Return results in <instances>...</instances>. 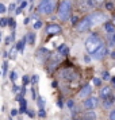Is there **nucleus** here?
I'll return each mask as SVG.
<instances>
[{"mask_svg":"<svg viewBox=\"0 0 115 120\" xmlns=\"http://www.w3.org/2000/svg\"><path fill=\"white\" fill-rule=\"evenodd\" d=\"M103 41L99 38V35H96V34H92V35H89L88 37V39L85 41V49H87V51L89 53V54H95L96 51H98L102 46H103Z\"/></svg>","mask_w":115,"mask_h":120,"instance_id":"1","label":"nucleus"},{"mask_svg":"<svg viewBox=\"0 0 115 120\" xmlns=\"http://www.w3.org/2000/svg\"><path fill=\"white\" fill-rule=\"evenodd\" d=\"M57 8V0H41L38 4V12L44 15L53 14Z\"/></svg>","mask_w":115,"mask_h":120,"instance_id":"2","label":"nucleus"},{"mask_svg":"<svg viewBox=\"0 0 115 120\" xmlns=\"http://www.w3.org/2000/svg\"><path fill=\"white\" fill-rule=\"evenodd\" d=\"M71 10H72V1L71 0H62L60 7H58V19L65 22L71 16Z\"/></svg>","mask_w":115,"mask_h":120,"instance_id":"3","label":"nucleus"},{"mask_svg":"<svg viewBox=\"0 0 115 120\" xmlns=\"http://www.w3.org/2000/svg\"><path fill=\"white\" fill-rule=\"evenodd\" d=\"M88 20L91 23V27L92 26H99V24H102L107 20V16L104 15L103 12H93L91 15H88Z\"/></svg>","mask_w":115,"mask_h":120,"instance_id":"4","label":"nucleus"},{"mask_svg":"<svg viewBox=\"0 0 115 120\" xmlns=\"http://www.w3.org/2000/svg\"><path fill=\"white\" fill-rule=\"evenodd\" d=\"M60 77L61 78H64V80H69V81H72V80H76L77 78V74L72 70V69H62V70L60 71Z\"/></svg>","mask_w":115,"mask_h":120,"instance_id":"5","label":"nucleus"},{"mask_svg":"<svg viewBox=\"0 0 115 120\" xmlns=\"http://www.w3.org/2000/svg\"><path fill=\"white\" fill-rule=\"evenodd\" d=\"M91 27V23H89V20H88V18L85 16L84 19H81L80 22L76 24V30L77 31H85L87 28Z\"/></svg>","mask_w":115,"mask_h":120,"instance_id":"6","label":"nucleus"},{"mask_svg":"<svg viewBox=\"0 0 115 120\" xmlns=\"http://www.w3.org/2000/svg\"><path fill=\"white\" fill-rule=\"evenodd\" d=\"M84 108H87V109H92L95 108L96 105H98V98L96 97H88L84 100Z\"/></svg>","mask_w":115,"mask_h":120,"instance_id":"7","label":"nucleus"},{"mask_svg":"<svg viewBox=\"0 0 115 120\" xmlns=\"http://www.w3.org/2000/svg\"><path fill=\"white\" fill-rule=\"evenodd\" d=\"M80 4H81L83 10H92L98 6L95 0H80Z\"/></svg>","mask_w":115,"mask_h":120,"instance_id":"8","label":"nucleus"},{"mask_svg":"<svg viewBox=\"0 0 115 120\" xmlns=\"http://www.w3.org/2000/svg\"><path fill=\"white\" fill-rule=\"evenodd\" d=\"M61 33V27L58 24H49L46 27V34L48 35H52V34H58Z\"/></svg>","mask_w":115,"mask_h":120,"instance_id":"9","label":"nucleus"},{"mask_svg":"<svg viewBox=\"0 0 115 120\" xmlns=\"http://www.w3.org/2000/svg\"><path fill=\"white\" fill-rule=\"evenodd\" d=\"M91 92H92L91 86H89V85H85V86H83V89L80 90V92H79V97H80V98H84V100H85V98H87L88 96L91 94Z\"/></svg>","mask_w":115,"mask_h":120,"instance_id":"10","label":"nucleus"},{"mask_svg":"<svg viewBox=\"0 0 115 120\" xmlns=\"http://www.w3.org/2000/svg\"><path fill=\"white\" fill-rule=\"evenodd\" d=\"M106 54H107V47H106V45H103V46H102V47L93 54V58H96V60H102V58L106 57Z\"/></svg>","mask_w":115,"mask_h":120,"instance_id":"11","label":"nucleus"},{"mask_svg":"<svg viewBox=\"0 0 115 120\" xmlns=\"http://www.w3.org/2000/svg\"><path fill=\"white\" fill-rule=\"evenodd\" d=\"M112 96V92H111V88L110 86H104L102 88V90H100V97L104 98V100H107L108 97Z\"/></svg>","mask_w":115,"mask_h":120,"instance_id":"12","label":"nucleus"},{"mask_svg":"<svg viewBox=\"0 0 115 120\" xmlns=\"http://www.w3.org/2000/svg\"><path fill=\"white\" fill-rule=\"evenodd\" d=\"M19 104H20V108H19V113H27V101L26 98L23 97L22 100H19Z\"/></svg>","mask_w":115,"mask_h":120,"instance_id":"13","label":"nucleus"},{"mask_svg":"<svg viewBox=\"0 0 115 120\" xmlns=\"http://www.w3.org/2000/svg\"><path fill=\"white\" fill-rule=\"evenodd\" d=\"M83 120H96V113L93 111H87L83 115Z\"/></svg>","mask_w":115,"mask_h":120,"instance_id":"14","label":"nucleus"},{"mask_svg":"<svg viewBox=\"0 0 115 120\" xmlns=\"http://www.w3.org/2000/svg\"><path fill=\"white\" fill-rule=\"evenodd\" d=\"M115 104V97L114 96H111V97H108L107 100H104V103H103V107L106 109H110L112 105Z\"/></svg>","mask_w":115,"mask_h":120,"instance_id":"15","label":"nucleus"},{"mask_svg":"<svg viewBox=\"0 0 115 120\" xmlns=\"http://www.w3.org/2000/svg\"><path fill=\"white\" fill-rule=\"evenodd\" d=\"M26 41H27V37H24V38L22 39V41H19L16 43V50L18 51H20V53H23V50H24V45H26Z\"/></svg>","mask_w":115,"mask_h":120,"instance_id":"16","label":"nucleus"},{"mask_svg":"<svg viewBox=\"0 0 115 120\" xmlns=\"http://www.w3.org/2000/svg\"><path fill=\"white\" fill-rule=\"evenodd\" d=\"M58 53L61 55H66L69 53V47L66 46V45H60V47H58Z\"/></svg>","mask_w":115,"mask_h":120,"instance_id":"17","label":"nucleus"},{"mask_svg":"<svg viewBox=\"0 0 115 120\" xmlns=\"http://www.w3.org/2000/svg\"><path fill=\"white\" fill-rule=\"evenodd\" d=\"M104 30L108 34H115V27H114V24H111V23H107V24L104 26Z\"/></svg>","mask_w":115,"mask_h":120,"instance_id":"18","label":"nucleus"},{"mask_svg":"<svg viewBox=\"0 0 115 120\" xmlns=\"http://www.w3.org/2000/svg\"><path fill=\"white\" fill-rule=\"evenodd\" d=\"M26 37H27V42H28L30 45H34V43H35V34L28 33Z\"/></svg>","mask_w":115,"mask_h":120,"instance_id":"19","label":"nucleus"},{"mask_svg":"<svg viewBox=\"0 0 115 120\" xmlns=\"http://www.w3.org/2000/svg\"><path fill=\"white\" fill-rule=\"evenodd\" d=\"M38 107H39V109H42L45 107V98L38 97Z\"/></svg>","mask_w":115,"mask_h":120,"instance_id":"20","label":"nucleus"},{"mask_svg":"<svg viewBox=\"0 0 115 120\" xmlns=\"http://www.w3.org/2000/svg\"><path fill=\"white\" fill-rule=\"evenodd\" d=\"M38 116L41 117V119H44L45 116H46V111H45V108H42V109H39L38 111Z\"/></svg>","mask_w":115,"mask_h":120,"instance_id":"21","label":"nucleus"},{"mask_svg":"<svg viewBox=\"0 0 115 120\" xmlns=\"http://www.w3.org/2000/svg\"><path fill=\"white\" fill-rule=\"evenodd\" d=\"M8 24H10V27H11L12 30H15V27H16V23H15V20H14V19H8Z\"/></svg>","mask_w":115,"mask_h":120,"instance_id":"22","label":"nucleus"},{"mask_svg":"<svg viewBox=\"0 0 115 120\" xmlns=\"http://www.w3.org/2000/svg\"><path fill=\"white\" fill-rule=\"evenodd\" d=\"M93 84H95L96 86H100V85H102V78H98V77H95V78H93Z\"/></svg>","mask_w":115,"mask_h":120,"instance_id":"23","label":"nucleus"},{"mask_svg":"<svg viewBox=\"0 0 115 120\" xmlns=\"http://www.w3.org/2000/svg\"><path fill=\"white\" fill-rule=\"evenodd\" d=\"M16 47H14V49L11 50V51H10V57H11V60H15V54H16Z\"/></svg>","mask_w":115,"mask_h":120,"instance_id":"24","label":"nucleus"},{"mask_svg":"<svg viewBox=\"0 0 115 120\" xmlns=\"http://www.w3.org/2000/svg\"><path fill=\"white\" fill-rule=\"evenodd\" d=\"M110 78H112V77L110 76V73H108V71H104V73H103V80H104V81H108Z\"/></svg>","mask_w":115,"mask_h":120,"instance_id":"25","label":"nucleus"},{"mask_svg":"<svg viewBox=\"0 0 115 120\" xmlns=\"http://www.w3.org/2000/svg\"><path fill=\"white\" fill-rule=\"evenodd\" d=\"M22 80H23V86H26V85H27L28 82L31 81V80H30V78H28L27 76H23V78H22Z\"/></svg>","mask_w":115,"mask_h":120,"instance_id":"26","label":"nucleus"},{"mask_svg":"<svg viewBox=\"0 0 115 120\" xmlns=\"http://www.w3.org/2000/svg\"><path fill=\"white\" fill-rule=\"evenodd\" d=\"M10 78H11V81H12V82H15V81H16V73H15V71H11V74H10Z\"/></svg>","mask_w":115,"mask_h":120,"instance_id":"27","label":"nucleus"},{"mask_svg":"<svg viewBox=\"0 0 115 120\" xmlns=\"http://www.w3.org/2000/svg\"><path fill=\"white\" fill-rule=\"evenodd\" d=\"M66 105H68V107H69L71 109H73V107H75V101H73V100H68Z\"/></svg>","mask_w":115,"mask_h":120,"instance_id":"28","label":"nucleus"},{"mask_svg":"<svg viewBox=\"0 0 115 120\" xmlns=\"http://www.w3.org/2000/svg\"><path fill=\"white\" fill-rule=\"evenodd\" d=\"M42 27V22H35V24H34V28H35V30H38V28H41Z\"/></svg>","mask_w":115,"mask_h":120,"instance_id":"29","label":"nucleus"},{"mask_svg":"<svg viewBox=\"0 0 115 120\" xmlns=\"http://www.w3.org/2000/svg\"><path fill=\"white\" fill-rule=\"evenodd\" d=\"M24 94H26V86H20V94H19V96L23 97Z\"/></svg>","mask_w":115,"mask_h":120,"instance_id":"30","label":"nucleus"},{"mask_svg":"<svg viewBox=\"0 0 115 120\" xmlns=\"http://www.w3.org/2000/svg\"><path fill=\"white\" fill-rule=\"evenodd\" d=\"M7 24H8V19L3 18V19H1V27H6Z\"/></svg>","mask_w":115,"mask_h":120,"instance_id":"31","label":"nucleus"},{"mask_svg":"<svg viewBox=\"0 0 115 120\" xmlns=\"http://www.w3.org/2000/svg\"><path fill=\"white\" fill-rule=\"evenodd\" d=\"M108 119H110V120H115V109H114V111H111V112H110Z\"/></svg>","mask_w":115,"mask_h":120,"instance_id":"32","label":"nucleus"},{"mask_svg":"<svg viewBox=\"0 0 115 120\" xmlns=\"http://www.w3.org/2000/svg\"><path fill=\"white\" fill-rule=\"evenodd\" d=\"M31 82H33V84H37V82H38V76H37V74H34V76L31 77Z\"/></svg>","mask_w":115,"mask_h":120,"instance_id":"33","label":"nucleus"},{"mask_svg":"<svg viewBox=\"0 0 115 120\" xmlns=\"http://www.w3.org/2000/svg\"><path fill=\"white\" fill-rule=\"evenodd\" d=\"M27 115L31 117V119H33V117H35V112H34V111H27Z\"/></svg>","mask_w":115,"mask_h":120,"instance_id":"34","label":"nucleus"},{"mask_svg":"<svg viewBox=\"0 0 115 120\" xmlns=\"http://www.w3.org/2000/svg\"><path fill=\"white\" fill-rule=\"evenodd\" d=\"M19 113V109H12L11 111V116H16Z\"/></svg>","mask_w":115,"mask_h":120,"instance_id":"35","label":"nucleus"},{"mask_svg":"<svg viewBox=\"0 0 115 120\" xmlns=\"http://www.w3.org/2000/svg\"><path fill=\"white\" fill-rule=\"evenodd\" d=\"M110 43H114L115 45V34H112V35L110 37Z\"/></svg>","mask_w":115,"mask_h":120,"instance_id":"36","label":"nucleus"},{"mask_svg":"<svg viewBox=\"0 0 115 120\" xmlns=\"http://www.w3.org/2000/svg\"><path fill=\"white\" fill-rule=\"evenodd\" d=\"M7 73V62H3V74Z\"/></svg>","mask_w":115,"mask_h":120,"instance_id":"37","label":"nucleus"},{"mask_svg":"<svg viewBox=\"0 0 115 120\" xmlns=\"http://www.w3.org/2000/svg\"><path fill=\"white\" fill-rule=\"evenodd\" d=\"M0 12H1V14L6 12V7H4V4H0Z\"/></svg>","mask_w":115,"mask_h":120,"instance_id":"38","label":"nucleus"},{"mask_svg":"<svg viewBox=\"0 0 115 120\" xmlns=\"http://www.w3.org/2000/svg\"><path fill=\"white\" fill-rule=\"evenodd\" d=\"M18 90H20V88L16 86V85H14V86H12V92H15V93H16Z\"/></svg>","mask_w":115,"mask_h":120,"instance_id":"39","label":"nucleus"},{"mask_svg":"<svg viewBox=\"0 0 115 120\" xmlns=\"http://www.w3.org/2000/svg\"><path fill=\"white\" fill-rule=\"evenodd\" d=\"M106 8H107V10H112V8H114V6H112L111 3H107V4H106Z\"/></svg>","mask_w":115,"mask_h":120,"instance_id":"40","label":"nucleus"},{"mask_svg":"<svg viewBox=\"0 0 115 120\" xmlns=\"http://www.w3.org/2000/svg\"><path fill=\"white\" fill-rule=\"evenodd\" d=\"M26 7H27V1H22V4H20V8H26Z\"/></svg>","mask_w":115,"mask_h":120,"instance_id":"41","label":"nucleus"},{"mask_svg":"<svg viewBox=\"0 0 115 120\" xmlns=\"http://www.w3.org/2000/svg\"><path fill=\"white\" fill-rule=\"evenodd\" d=\"M31 97H33V98H35V97H37V96H35V89H34V88L31 89Z\"/></svg>","mask_w":115,"mask_h":120,"instance_id":"42","label":"nucleus"},{"mask_svg":"<svg viewBox=\"0 0 115 120\" xmlns=\"http://www.w3.org/2000/svg\"><path fill=\"white\" fill-rule=\"evenodd\" d=\"M84 61H85V62H89V61H91V57H88V55H85V57H84Z\"/></svg>","mask_w":115,"mask_h":120,"instance_id":"43","label":"nucleus"},{"mask_svg":"<svg viewBox=\"0 0 115 120\" xmlns=\"http://www.w3.org/2000/svg\"><path fill=\"white\" fill-rule=\"evenodd\" d=\"M15 6H16V4H11V6H10V12L15 10Z\"/></svg>","mask_w":115,"mask_h":120,"instance_id":"44","label":"nucleus"},{"mask_svg":"<svg viewBox=\"0 0 115 120\" xmlns=\"http://www.w3.org/2000/svg\"><path fill=\"white\" fill-rule=\"evenodd\" d=\"M72 22H73V24H76V23H77V18L76 16H72Z\"/></svg>","mask_w":115,"mask_h":120,"instance_id":"45","label":"nucleus"},{"mask_svg":"<svg viewBox=\"0 0 115 120\" xmlns=\"http://www.w3.org/2000/svg\"><path fill=\"white\" fill-rule=\"evenodd\" d=\"M95 1H96V4L99 6V4H102V3H103L104 0H95Z\"/></svg>","mask_w":115,"mask_h":120,"instance_id":"46","label":"nucleus"},{"mask_svg":"<svg viewBox=\"0 0 115 120\" xmlns=\"http://www.w3.org/2000/svg\"><path fill=\"white\" fill-rule=\"evenodd\" d=\"M52 86H53V88L57 86V81H53V82H52Z\"/></svg>","mask_w":115,"mask_h":120,"instance_id":"47","label":"nucleus"},{"mask_svg":"<svg viewBox=\"0 0 115 120\" xmlns=\"http://www.w3.org/2000/svg\"><path fill=\"white\" fill-rule=\"evenodd\" d=\"M20 11H22V8L19 7V8H18V10H16V15H19V14H20Z\"/></svg>","mask_w":115,"mask_h":120,"instance_id":"48","label":"nucleus"},{"mask_svg":"<svg viewBox=\"0 0 115 120\" xmlns=\"http://www.w3.org/2000/svg\"><path fill=\"white\" fill-rule=\"evenodd\" d=\"M111 57H112V58H115V51H114V53H111Z\"/></svg>","mask_w":115,"mask_h":120,"instance_id":"49","label":"nucleus"},{"mask_svg":"<svg viewBox=\"0 0 115 120\" xmlns=\"http://www.w3.org/2000/svg\"><path fill=\"white\" fill-rule=\"evenodd\" d=\"M111 81H112V82L115 84V77H112V78H111Z\"/></svg>","mask_w":115,"mask_h":120,"instance_id":"50","label":"nucleus"},{"mask_svg":"<svg viewBox=\"0 0 115 120\" xmlns=\"http://www.w3.org/2000/svg\"><path fill=\"white\" fill-rule=\"evenodd\" d=\"M114 24H115V16H114Z\"/></svg>","mask_w":115,"mask_h":120,"instance_id":"51","label":"nucleus"},{"mask_svg":"<svg viewBox=\"0 0 115 120\" xmlns=\"http://www.w3.org/2000/svg\"><path fill=\"white\" fill-rule=\"evenodd\" d=\"M8 120H12V119H11V116H10V119H8Z\"/></svg>","mask_w":115,"mask_h":120,"instance_id":"52","label":"nucleus"},{"mask_svg":"<svg viewBox=\"0 0 115 120\" xmlns=\"http://www.w3.org/2000/svg\"><path fill=\"white\" fill-rule=\"evenodd\" d=\"M18 1H22V0H18Z\"/></svg>","mask_w":115,"mask_h":120,"instance_id":"53","label":"nucleus"},{"mask_svg":"<svg viewBox=\"0 0 115 120\" xmlns=\"http://www.w3.org/2000/svg\"><path fill=\"white\" fill-rule=\"evenodd\" d=\"M31 1H33V0H31Z\"/></svg>","mask_w":115,"mask_h":120,"instance_id":"54","label":"nucleus"}]
</instances>
